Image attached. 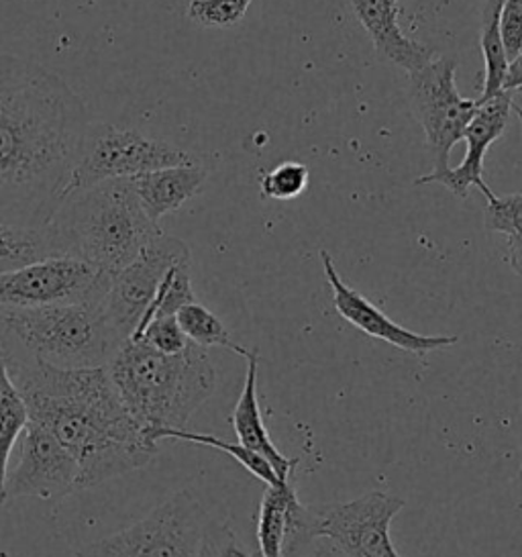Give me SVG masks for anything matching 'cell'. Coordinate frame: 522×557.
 Masks as SVG:
<instances>
[{"mask_svg":"<svg viewBox=\"0 0 522 557\" xmlns=\"http://www.w3.org/2000/svg\"><path fill=\"white\" fill-rule=\"evenodd\" d=\"M405 505L394 494L372 491L349 503L310 507L312 537L333 541L347 557H402L391 543L390 524Z\"/></svg>","mask_w":522,"mask_h":557,"instance_id":"30bf717a","label":"cell"},{"mask_svg":"<svg viewBox=\"0 0 522 557\" xmlns=\"http://www.w3.org/2000/svg\"><path fill=\"white\" fill-rule=\"evenodd\" d=\"M190 164H198L195 156L165 139H153L109 123H90L65 197L100 182Z\"/></svg>","mask_w":522,"mask_h":557,"instance_id":"52a82bcc","label":"cell"},{"mask_svg":"<svg viewBox=\"0 0 522 557\" xmlns=\"http://www.w3.org/2000/svg\"><path fill=\"white\" fill-rule=\"evenodd\" d=\"M7 366L32 421L78 461L80 491L146 468L158 456L160 442L125 409L109 368L62 370L13 354H7Z\"/></svg>","mask_w":522,"mask_h":557,"instance_id":"7a4b0ae2","label":"cell"},{"mask_svg":"<svg viewBox=\"0 0 522 557\" xmlns=\"http://www.w3.org/2000/svg\"><path fill=\"white\" fill-rule=\"evenodd\" d=\"M359 25L370 35L380 58L407 74L431 64L437 53L433 48L410 39L400 23V0H351Z\"/></svg>","mask_w":522,"mask_h":557,"instance_id":"2e32d148","label":"cell"},{"mask_svg":"<svg viewBox=\"0 0 522 557\" xmlns=\"http://www.w3.org/2000/svg\"><path fill=\"white\" fill-rule=\"evenodd\" d=\"M484 227L488 233H502L506 237L522 233V195H506L486 200Z\"/></svg>","mask_w":522,"mask_h":557,"instance_id":"4316f807","label":"cell"},{"mask_svg":"<svg viewBox=\"0 0 522 557\" xmlns=\"http://www.w3.org/2000/svg\"><path fill=\"white\" fill-rule=\"evenodd\" d=\"M4 331L25 356L62 370L107 368L123 342L100 302L0 309Z\"/></svg>","mask_w":522,"mask_h":557,"instance_id":"5b68a950","label":"cell"},{"mask_svg":"<svg viewBox=\"0 0 522 557\" xmlns=\"http://www.w3.org/2000/svg\"><path fill=\"white\" fill-rule=\"evenodd\" d=\"M29 421L32 414L27 409V403L11 377L7 354L0 349V505L4 503L9 459Z\"/></svg>","mask_w":522,"mask_h":557,"instance_id":"d6986e66","label":"cell"},{"mask_svg":"<svg viewBox=\"0 0 522 557\" xmlns=\"http://www.w3.org/2000/svg\"><path fill=\"white\" fill-rule=\"evenodd\" d=\"M506 0H482L480 15V50L484 58V86L480 100L492 99L505 90L508 58L500 35V18Z\"/></svg>","mask_w":522,"mask_h":557,"instance_id":"ffe728a7","label":"cell"},{"mask_svg":"<svg viewBox=\"0 0 522 557\" xmlns=\"http://www.w3.org/2000/svg\"><path fill=\"white\" fill-rule=\"evenodd\" d=\"M141 342L153 345L156 349H160L163 354H179L182 349L188 347V337L184 335V331L179 327L176 317H163L156 319L149 323L146 333L139 337Z\"/></svg>","mask_w":522,"mask_h":557,"instance_id":"83f0119b","label":"cell"},{"mask_svg":"<svg viewBox=\"0 0 522 557\" xmlns=\"http://www.w3.org/2000/svg\"><path fill=\"white\" fill-rule=\"evenodd\" d=\"M51 256L48 227H21L0 221V276Z\"/></svg>","mask_w":522,"mask_h":557,"instance_id":"44dd1931","label":"cell"},{"mask_svg":"<svg viewBox=\"0 0 522 557\" xmlns=\"http://www.w3.org/2000/svg\"><path fill=\"white\" fill-rule=\"evenodd\" d=\"M200 557H251L228 524L211 523Z\"/></svg>","mask_w":522,"mask_h":557,"instance_id":"f1b7e54d","label":"cell"},{"mask_svg":"<svg viewBox=\"0 0 522 557\" xmlns=\"http://www.w3.org/2000/svg\"><path fill=\"white\" fill-rule=\"evenodd\" d=\"M500 35L510 64L522 51V0H506L500 18Z\"/></svg>","mask_w":522,"mask_h":557,"instance_id":"f546056e","label":"cell"},{"mask_svg":"<svg viewBox=\"0 0 522 557\" xmlns=\"http://www.w3.org/2000/svg\"><path fill=\"white\" fill-rule=\"evenodd\" d=\"M211 527L192 491H182L141 521L84 545L78 557H200Z\"/></svg>","mask_w":522,"mask_h":557,"instance_id":"8992f818","label":"cell"},{"mask_svg":"<svg viewBox=\"0 0 522 557\" xmlns=\"http://www.w3.org/2000/svg\"><path fill=\"white\" fill-rule=\"evenodd\" d=\"M519 478L522 480V466H521V472H519Z\"/></svg>","mask_w":522,"mask_h":557,"instance_id":"d6a6232c","label":"cell"},{"mask_svg":"<svg viewBox=\"0 0 522 557\" xmlns=\"http://www.w3.org/2000/svg\"><path fill=\"white\" fill-rule=\"evenodd\" d=\"M179 327L184 331V335L188 337L190 344L198 345L202 349H211V347H223L228 349L241 358H247L251 349H245L239 344H235L231 339V333L225 327V323L209 311L204 305L200 302H190L186 305L182 311L176 314Z\"/></svg>","mask_w":522,"mask_h":557,"instance_id":"603a6c76","label":"cell"},{"mask_svg":"<svg viewBox=\"0 0 522 557\" xmlns=\"http://www.w3.org/2000/svg\"><path fill=\"white\" fill-rule=\"evenodd\" d=\"M80 491V466L58 437L46 426L29 421L23 433L15 468L7 475L4 503L33 496L41 500H62Z\"/></svg>","mask_w":522,"mask_h":557,"instance_id":"7c38bea8","label":"cell"},{"mask_svg":"<svg viewBox=\"0 0 522 557\" xmlns=\"http://www.w3.org/2000/svg\"><path fill=\"white\" fill-rule=\"evenodd\" d=\"M179 263H190V247L178 237L162 233L135 262L114 274L102 307L123 344L139 327L167 272Z\"/></svg>","mask_w":522,"mask_h":557,"instance_id":"8fae6325","label":"cell"},{"mask_svg":"<svg viewBox=\"0 0 522 557\" xmlns=\"http://www.w3.org/2000/svg\"><path fill=\"white\" fill-rule=\"evenodd\" d=\"M506 92H517L522 90V51L508 64L505 81Z\"/></svg>","mask_w":522,"mask_h":557,"instance_id":"1f68e13d","label":"cell"},{"mask_svg":"<svg viewBox=\"0 0 522 557\" xmlns=\"http://www.w3.org/2000/svg\"><path fill=\"white\" fill-rule=\"evenodd\" d=\"M512 104H514L512 92H506V90L498 92L492 99L480 100V107L463 135V144H465L463 162L457 168H449L447 172L437 174V176L424 174L421 178H417L414 184L417 186L440 184L457 198L470 197L472 186L477 188L486 200L496 197L486 184L484 160H486V153L492 148V144L498 141L502 137V133L506 132L508 119L512 113Z\"/></svg>","mask_w":522,"mask_h":557,"instance_id":"4fadbf2b","label":"cell"},{"mask_svg":"<svg viewBox=\"0 0 522 557\" xmlns=\"http://www.w3.org/2000/svg\"><path fill=\"white\" fill-rule=\"evenodd\" d=\"M195 300V288H192V280H190V263H179L176 268H172L167 272V276L163 278L156 300L151 302L149 311L141 319L139 327L133 333L130 339H139L146 333L151 321L163 319V317H176L186 305H190Z\"/></svg>","mask_w":522,"mask_h":557,"instance_id":"cb8c5ba5","label":"cell"},{"mask_svg":"<svg viewBox=\"0 0 522 557\" xmlns=\"http://www.w3.org/2000/svg\"><path fill=\"white\" fill-rule=\"evenodd\" d=\"M121 403L147 429H184L216 388L207 349L188 344L163 354L141 339H127L107 366Z\"/></svg>","mask_w":522,"mask_h":557,"instance_id":"277c9868","label":"cell"},{"mask_svg":"<svg viewBox=\"0 0 522 557\" xmlns=\"http://www.w3.org/2000/svg\"><path fill=\"white\" fill-rule=\"evenodd\" d=\"M156 442L162 440H179V442L196 443L202 447H211L216 451H225L228 458L235 459L239 466H244L245 470L251 475H256L265 486H277V484H286L277 478L276 470L272 468V463L265 458H261L260 454L247 449L241 443H231L214 435H204V433H192L186 429H160L153 431Z\"/></svg>","mask_w":522,"mask_h":557,"instance_id":"7402d4cb","label":"cell"},{"mask_svg":"<svg viewBox=\"0 0 522 557\" xmlns=\"http://www.w3.org/2000/svg\"><path fill=\"white\" fill-rule=\"evenodd\" d=\"M90 119L46 66L0 53V221L48 227L64 202Z\"/></svg>","mask_w":522,"mask_h":557,"instance_id":"6da1fadb","label":"cell"},{"mask_svg":"<svg viewBox=\"0 0 522 557\" xmlns=\"http://www.w3.org/2000/svg\"><path fill=\"white\" fill-rule=\"evenodd\" d=\"M506 263L514 274L522 276V233L510 235L506 242Z\"/></svg>","mask_w":522,"mask_h":557,"instance_id":"4dcf8cb0","label":"cell"},{"mask_svg":"<svg viewBox=\"0 0 522 557\" xmlns=\"http://www.w3.org/2000/svg\"><path fill=\"white\" fill-rule=\"evenodd\" d=\"M247 360V374H245L244 391L231 414V425L237 435V440L247 449L260 454L261 458L268 459L272 468L276 470L277 478L282 482H290L298 459L286 458L272 442L270 431L263 423V414L258 398V374H260V351L251 349Z\"/></svg>","mask_w":522,"mask_h":557,"instance_id":"e0dca14e","label":"cell"},{"mask_svg":"<svg viewBox=\"0 0 522 557\" xmlns=\"http://www.w3.org/2000/svg\"><path fill=\"white\" fill-rule=\"evenodd\" d=\"M253 0H192L188 17L204 27H235L241 23Z\"/></svg>","mask_w":522,"mask_h":557,"instance_id":"484cf974","label":"cell"},{"mask_svg":"<svg viewBox=\"0 0 522 557\" xmlns=\"http://www.w3.org/2000/svg\"><path fill=\"white\" fill-rule=\"evenodd\" d=\"M53 256L90 263L114 276L135 262L163 231L147 216L129 178L72 193L48 225Z\"/></svg>","mask_w":522,"mask_h":557,"instance_id":"3957f363","label":"cell"},{"mask_svg":"<svg viewBox=\"0 0 522 557\" xmlns=\"http://www.w3.org/2000/svg\"><path fill=\"white\" fill-rule=\"evenodd\" d=\"M457 62L440 55L431 64L408 74V99L417 123L424 133L433 170L431 176L447 172L451 149L463 141L480 100L468 99L457 88Z\"/></svg>","mask_w":522,"mask_h":557,"instance_id":"ba28073f","label":"cell"},{"mask_svg":"<svg viewBox=\"0 0 522 557\" xmlns=\"http://www.w3.org/2000/svg\"><path fill=\"white\" fill-rule=\"evenodd\" d=\"M113 276L67 256H51L0 276V309L100 302Z\"/></svg>","mask_w":522,"mask_h":557,"instance_id":"9c48e42d","label":"cell"},{"mask_svg":"<svg viewBox=\"0 0 522 557\" xmlns=\"http://www.w3.org/2000/svg\"><path fill=\"white\" fill-rule=\"evenodd\" d=\"M261 557H300L312 537L310 507H304L293 482L265 486L256 517Z\"/></svg>","mask_w":522,"mask_h":557,"instance_id":"9a60e30c","label":"cell"},{"mask_svg":"<svg viewBox=\"0 0 522 557\" xmlns=\"http://www.w3.org/2000/svg\"><path fill=\"white\" fill-rule=\"evenodd\" d=\"M207 178L209 172L198 162L147 172L129 181L147 216L153 223H160L162 216L178 211L186 200L195 198L202 190Z\"/></svg>","mask_w":522,"mask_h":557,"instance_id":"ac0fdd59","label":"cell"},{"mask_svg":"<svg viewBox=\"0 0 522 557\" xmlns=\"http://www.w3.org/2000/svg\"><path fill=\"white\" fill-rule=\"evenodd\" d=\"M309 168L300 162H284L261 178L263 197L272 200H293L309 186Z\"/></svg>","mask_w":522,"mask_h":557,"instance_id":"d4e9b609","label":"cell"},{"mask_svg":"<svg viewBox=\"0 0 522 557\" xmlns=\"http://www.w3.org/2000/svg\"><path fill=\"white\" fill-rule=\"evenodd\" d=\"M321 262L325 270L326 282L333 290L335 311L339 312L347 323H351L361 333H365L368 337L386 342V344L394 345L396 349L407 351L412 356H426V354L459 344L457 335H423V333H414L410 329L398 325L380 307H375L370 298H365L359 290L351 288L339 276L335 262L326 249H321Z\"/></svg>","mask_w":522,"mask_h":557,"instance_id":"5bb4252c","label":"cell"}]
</instances>
